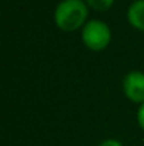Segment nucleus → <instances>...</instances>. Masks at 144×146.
<instances>
[{"label":"nucleus","instance_id":"f257e3e1","mask_svg":"<svg viewBox=\"0 0 144 146\" xmlns=\"http://www.w3.org/2000/svg\"><path fill=\"white\" fill-rule=\"evenodd\" d=\"M88 16V7L82 0H62L54 13L57 26L65 31L79 29Z\"/></svg>","mask_w":144,"mask_h":146},{"label":"nucleus","instance_id":"f03ea898","mask_svg":"<svg viewBox=\"0 0 144 146\" xmlns=\"http://www.w3.org/2000/svg\"><path fill=\"white\" fill-rule=\"evenodd\" d=\"M110 37L112 33L109 26L100 20H91L82 29V40L85 46L95 51L106 48V46L110 43Z\"/></svg>","mask_w":144,"mask_h":146},{"label":"nucleus","instance_id":"7ed1b4c3","mask_svg":"<svg viewBox=\"0 0 144 146\" xmlns=\"http://www.w3.org/2000/svg\"><path fill=\"white\" fill-rule=\"evenodd\" d=\"M123 90L133 102L144 104V74L141 71H130L123 80Z\"/></svg>","mask_w":144,"mask_h":146},{"label":"nucleus","instance_id":"20e7f679","mask_svg":"<svg viewBox=\"0 0 144 146\" xmlns=\"http://www.w3.org/2000/svg\"><path fill=\"white\" fill-rule=\"evenodd\" d=\"M127 19L132 26L144 31V0H136L127 10Z\"/></svg>","mask_w":144,"mask_h":146},{"label":"nucleus","instance_id":"39448f33","mask_svg":"<svg viewBox=\"0 0 144 146\" xmlns=\"http://www.w3.org/2000/svg\"><path fill=\"white\" fill-rule=\"evenodd\" d=\"M86 3L95 10H106L114 3V0H86Z\"/></svg>","mask_w":144,"mask_h":146},{"label":"nucleus","instance_id":"423d86ee","mask_svg":"<svg viewBox=\"0 0 144 146\" xmlns=\"http://www.w3.org/2000/svg\"><path fill=\"white\" fill-rule=\"evenodd\" d=\"M137 121H139L140 126L144 129V104L140 105V108H139V111H137Z\"/></svg>","mask_w":144,"mask_h":146},{"label":"nucleus","instance_id":"0eeeda50","mask_svg":"<svg viewBox=\"0 0 144 146\" xmlns=\"http://www.w3.org/2000/svg\"><path fill=\"white\" fill-rule=\"evenodd\" d=\"M99 146H123L120 141H116V139H106L103 141L102 143H99Z\"/></svg>","mask_w":144,"mask_h":146}]
</instances>
